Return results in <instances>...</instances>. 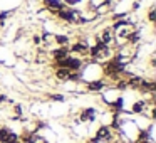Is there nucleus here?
Returning <instances> with one entry per match:
<instances>
[{
	"instance_id": "nucleus-1",
	"label": "nucleus",
	"mask_w": 156,
	"mask_h": 143,
	"mask_svg": "<svg viewBox=\"0 0 156 143\" xmlns=\"http://www.w3.org/2000/svg\"><path fill=\"white\" fill-rule=\"evenodd\" d=\"M89 47H91V44H89V42L86 41L84 37H81L79 41H76V42H72V44H69V52H71V54L79 56V57H82V56H87Z\"/></svg>"
},
{
	"instance_id": "nucleus-2",
	"label": "nucleus",
	"mask_w": 156,
	"mask_h": 143,
	"mask_svg": "<svg viewBox=\"0 0 156 143\" xmlns=\"http://www.w3.org/2000/svg\"><path fill=\"white\" fill-rule=\"evenodd\" d=\"M96 118H98V109L92 108V106H86V108H82L81 111H79L77 123H84V125H87V123H94Z\"/></svg>"
},
{
	"instance_id": "nucleus-3",
	"label": "nucleus",
	"mask_w": 156,
	"mask_h": 143,
	"mask_svg": "<svg viewBox=\"0 0 156 143\" xmlns=\"http://www.w3.org/2000/svg\"><path fill=\"white\" fill-rule=\"evenodd\" d=\"M108 81L106 79H92V81H87L86 82V91L87 93H101L108 88Z\"/></svg>"
},
{
	"instance_id": "nucleus-4",
	"label": "nucleus",
	"mask_w": 156,
	"mask_h": 143,
	"mask_svg": "<svg viewBox=\"0 0 156 143\" xmlns=\"http://www.w3.org/2000/svg\"><path fill=\"white\" fill-rule=\"evenodd\" d=\"M42 4H44V7L49 10V14H54L57 10H61V9H64L66 5L62 4V0H42Z\"/></svg>"
},
{
	"instance_id": "nucleus-5",
	"label": "nucleus",
	"mask_w": 156,
	"mask_h": 143,
	"mask_svg": "<svg viewBox=\"0 0 156 143\" xmlns=\"http://www.w3.org/2000/svg\"><path fill=\"white\" fill-rule=\"evenodd\" d=\"M69 74H71V71H69V69H66V68H55L54 69L55 79H57V81H61V82H67L69 81Z\"/></svg>"
},
{
	"instance_id": "nucleus-6",
	"label": "nucleus",
	"mask_w": 156,
	"mask_h": 143,
	"mask_svg": "<svg viewBox=\"0 0 156 143\" xmlns=\"http://www.w3.org/2000/svg\"><path fill=\"white\" fill-rule=\"evenodd\" d=\"M54 44H57V47H69L71 39L66 34H54Z\"/></svg>"
},
{
	"instance_id": "nucleus-7",
	"label": "nucleus",
	"mask_w": 156,
	"mask_h": 143,
	"mask_svg": "<svg viewBox=\"0 0 156 143\" xmlns=\"http://www.w3.org/2000/svg\"><path fill=\"white\" fill-rule=\"evenodd\" d=\"M89 2V9L92 10V14H94V10L98 7H101V5H106V4H112V0H87Z\"/></svg>"
},
{
	"instance_id": "nucleus-8",
	"label": "nucleus",
	"mask_w": 156,
	"mask_h": 143,
	"mask_svg": "<svg viewBox=\"0 0 156 143\" xmlns=\"http://www.w3.org/2000/svg\"><path fill=\"white\" fill-rule=\"evenodd\" d=\"M47 99L49 101H54V103H64L66 94H62V93H51V94H47Z\"/></svg>"
},
{
	"instance_id": "nucleus-9",
	"label": "nucleus",
	"mask_w": 156,
	"mask_h": 143,
	"mask_svg": "<svg viewBox=\"0 0 156 143\" xmlns=\"http://www.w3.org/2000/svg\"><path fill=\"white\" fill-rule=\"evenodd\" d=\"M14 12L15 10H4V12H0V27H4L5 22H7L9 19L14 15Z\"/></svg>"
},
{
	"instance_id": "nucleus-10",
	"label": "nucleus",
	"mask_w": 156,
	"mask_h": 143,
	"mask_svg": "<svg viewBox=\"0 0 156 143\" xmlns=\"http://www.w3.org/2000/svg\"><path fill=\"white\" fill-rule=\"evenodd\" d=\"M9 131H10V128H9V126H0V143H5V141H7Z\"/></svg>"
},
{
	"instance_id": "nucleus-11",
	"label": "nucleus",
	"mask_w": 156,
	"mask_h": 143,
	"mask_svg": "<svg viewBox=\"0 0 156 143\" xmlns=\"http://www.w3.org/2000/svg\"><path fill=\"white\" fill-rule=\"evenodd\" d=\"M148 22L149 24H154L156 22V9H154V5H151L149 10H148Z\"/></svg>"
},
{
	"instance_id": "nucleus-12",
	"label": "nucleus",
	"mask_w": 156,
	"mask_h": 143,
	"mask_svg": "<svg viewBox=\"0 0 156 143\" xmlns=\"http://www.w3.org/2000/svg\"><path fill=\"white\" fill-rule=\"evenodd\" d=\"M14 116H19V118H22V115H24V106L20 105V103H15L14 105Z\"/></svg>"
},
{
	"instance_id": "nucleus-13",
	"label": "nucleus",
	"mask_w": 156,
	"mask_h": 143,
	"mask_svg": "<svg viewBox=\"0 0 156 143\" xmlns=\"http://www.w3.org/2000/svg\"><path fill=\"white\" fill-rule=\"evenodd\" d=\"M19 140V133H15L14 130H10V131H9V136H7V141L5 143H15Z\"/></svg>"
},
{
	"instance_id": "nucleus-14",
	"label": "nucleus",
	"mask_w": 156,
	"mask_h": 143,
	"mask_svg": "<svg viewBox=\"0 0 156 143\" xmlns=\"http://www.w3.org/2000/svg\"><path fill=\"white\" fill-rule=\"evenodd\" d=\"M82 0H62V4L66 5V7H71V9H74L76 5H79Z\"/></svg>"
},
{
	"instance_id": "nucleus-15",
	"label": "nucleus",
	"mask_w": 156,
	"mask_h": 143,
	"mask_svg": "<svg viewBox=\"0 0 156 143\" xmlns=\"http://www.w3.org/2000/svg\"><path fill=\"white\" fill-rule=\"evenodd\" d=\"M32 46H35V47H41V46H42V41H41V35H39V34L32 35Z\"/></svg>"
},
{
	"instance_id": "nucleus-16",
	"label": "nucleus",
	"mask_w": 156,
	"mask_h": 143,
	"mask_svg": "<svg viewBox=\"0 0 156 143\" xmlns=\"http://www.w3.org/2000/svg\"><path fill=\"white\" fill-rule=\"evenodd\" d=\"M5 103H10V105H12L14 101H12L7 94H0V105H5Z\"/></svg>"
},
{
	"instance_id": "nucleus-17",
	"label": "nucleus",
	"mask_w": 156,
	"mask_h": 143,
	"mask_svg": "<svg viewBox=\"0 0 156 143\" xmlns=\"http://www.w3.org/2000/svg\"><path fill=\"white\" fill-rule=\"evenodd\" d=\"M136 143H154L153 140H148V141H136Z\"/></svg>"
},
{
	"instance_id": "nucleus-18",
	"label": "nucleus",
	"mask_w": 156,
	"mask_h": 143,
	"mask_svg": "<svg viewBox=\"0 0 156 143\" xmlns=\"http://www.w3.org/2000/svg\"><path fill=\"white\" fill-rule=\"evenodd\" d=\"M15 143H22V141H20V140H17V141H15Z\"/></svg>"
}]
</instances>
